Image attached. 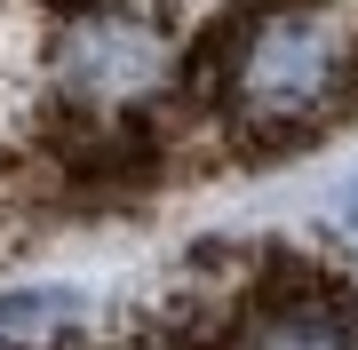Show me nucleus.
I'll return each instance as SVG.
<instances>
[{
	"label": "nucleus",
	"instance_id": "obj_1",
	"mask_svg": "<svg viewBox=\"0 0 358 350\" xmlns=\"http://www.w3.org/2000/svg\"><path fill=\"white\" fill-rule=\"evenodd\" d=\"M358 88V32L319 0H271L223 56V119L247 143H294L327 128Z\"/></svg>",
	"mask_w": 358,
	"mask_h": 350
},
{
	"label": "nucleus",
	"instance_id": "obj_5",
	"mask_svg": "<svg viewBox=\"0 0 358 350\" xmlns=\"http://www.w3.org/2000/svg\"><path fill=\"white\" fill-rule=\"evenodd\" d=\"M343 223L358 231V175H350V191H343Z\"/></svg>",
	"mask_w": 358,
	"mask_h": 350
},
{
	"label": "nucleus",
	"instance_id": "obj_2",
	"mask_svg": "<svg viewBox=\"0 0 358 350\" xmlns=\"http://www.w3.org/2000/svg\"><path fill=\"white\" fill-rule=\"evenodd\" d=\"M48 72H56V96L80 112V119H120L152 112L167 88H176V40H167L152 16H128V8H80L48 48Z\"/></svg>",
	"mask_w": 358,
	"mask_h": 350
},
{
	"label": "nucleus",
	"instance_id": "obj_3",
	"mask_svg": "<svg viewBox=\"0 0 358 350\" xmlns=\"http://www.w3.org/2000/svg\"><path fill=\"white\" fill-rule=\"evenodd\" d=\"M231 350H358V311L327 286H287L231 326Z\"/></svg>",
	"mask_w": 358,
	"mask_h": 350
},
{
	"label": "nucleus",
	"instance_id": "obj_4",
	"mask_svg": "<svg viewBox=\"0 0 358 350\" xmlns=\"http://www.w3.org/2000/svg\"><path fill=\"white\" fill-rule=\"evenodd\" d=\"M72 319H80L72 286H16V295H0V335H56Z\"/></svg>",
	"mask_w": 358,
	"mask_h": 350
}]
</instances>
